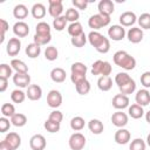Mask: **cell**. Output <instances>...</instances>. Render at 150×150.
<instances>
[{"label": "cell", "instance_id": "cell-56", "mask_svg": "<svg viewBox=\"0 0 150 150\" xmlns=\"http://www.w3.org/2000/svg\"><path fill=\"white\" fill-rule=\"evenodd\" d=\"M8 87V79L5 77H0V91L4 93Z\"/></svg>", "mask_w": 150, "mask_h": 150}, {"label": "cell", "instance_id": "cell-29", "mask_svg": "<svg viewBox=\"0 0 150 150\" xmlns=\"http://www.w3.org/2000/svg\"><path fill=\"white\" fill-rule=\"evenodd\" d=\"M83 33V28H82V25L77 21V22H73L68 26V34L74 38V36H79Z\"/></svg>", "mask_w": 150, "mask_h": 150}, {"label": "cell", "instance_id": "cell-37", "mask_svg": "<svg viewBox=\"0 0 150 150\" xmlns=\"http://www.w3.org/2000/svg\"><path fill=\"white\" fill-rule=\"evenodd\" d=\"M132 79L130 77V75H128L127 73H118L116 76H115V82L117 84V87H122L124 86L125 83H128L129 81H131Z\"/></svg>", "mask_w": 150, "mask_h": 150}, {"label": "cell", "instance_id": "cell-21", "mask_svg": "<svg viewBox=\"0 0 150 150\" xmlns=\"http://www.w3.org/2000/svg\"><path fill=\"white\" fill-rule=\"evenodd\" d=\"M66 70L60 68V67H56V68H53L52 71H50V79L56 82V83H62L64 80H66Z\"/></svg>", "mask_w": 150, "mask_h": 150}, {"label": "cell", "instance_id": "cell-10", "mask_svg": "<svg viewBox=\"0 0 150 150\" xmlns=\"http://www.w3.org/2000/svg\"><path fill=\"white\" fill-rule=\"evenodd\" d=\"M21 49V42L18 38H12L9 39V41L7 42V46H6V52L9 56H15L19 54Z\"/></svg>", "mask_w": 150, "mask_h": 150}, {"label": "cell", "instance_id": "cell-42", "mask_svg": "<svg viewBox=\"0 0 150 150\" xmlns=\"http://www.w3.org/2000/svg\"><path fill=\"white\" fill-rule=\"evenodd\" d=\"M64 16H66L67 21H70V22L73 23V22H77L79 18H80V14H79V11H77V9H75V8H69V9H67Z\"/></svg>", "mask_w": 150, "mask_h": 150}, {"label": "cell", "instance_id": "cell-30", "mask_svg": "<svg viewBox=\"0 0 150 150\" xmlns=\"http://www.w3.org/2000/svg\"><path fill=\"white\" fill-rule=\"evenodd\" d=\"M11 66L12 68L16 71V73H28V67L27 64L21 61V60H18V59H14L11 61Z\"/></svg>", "mask_w": 150, "mask_h": 150}, {"label": "cell", "instance_id": "cell-39", "mask_svg": "<svg viewBox=\"0 0 150 150\" xmlns=\"http://www.w3.org/2000/svg\"><path fill=\"white\" fill-rule=\"evenodd\" d=\"M1 114L4 117H12L15 114V108L12 103H4L1 105Z\"/></svg>", "mask_w": 150, "mask_h": 150}, {"label": "cell", "instance_id": "cell-9", "mask_svg": "<svg viewBox=\"0 0 150 150\" xmlns=\"http://www.w3.org/2000/svg\"><path fill=\"white\" fill-rule=\"evenodd\" d=\"M46 144V138L40 134L33 135L29 139V145L32 150H45Z\"/></svg>", "mask_w": 150, "mask_h": 150}, {"label": "cell", "instance_id": "cell-55", "mask_svg": "<svg viewBox=\"0 0 150 150\" xmlns=\"http://www.w3.org/2000/svg\"><path fill=\"white\" fill-rule=\"evenodd\" d=\"M71 2L77 9H83L84 11L87 8V6H88V1L87 0H73Z\"/></svg>", "mask_w": 150, "mask_h": 150}, {"label": "cell", "instance_id": "cell-36", "mask_svg": "<svg viewBox=\"0 0 150 150\" xmlns=\"http://www.w3.org/2000/svg\"><path fill=\"white\" fill-rule=\"evenodd\" d=\"M59 56V52L56 49V47L54 46H49L46 48L45 50V57L48 60V61H55Z\"/></svg>", "mask_w": 150, "mask_h": 150}, {"label": "cell", "instance_id": "cell-23", "mask_svg": "<svg viewBox=\"0 0 150 150\" xmlns=\"http://www.w3.org/2000/svg\"><path fill=\"white\" fill-rule=\"evenodd\" d=\"M30 13H32L34 19H42L46 15V7L40 2L34 4L32 9H30Z\"/></svg>", "mask_w": 150, "mask_h": 150}, {"label": "cell", "instance_id": "cell-4", "mask_svg": "<svg viewBox=\"0 0 150 150\" xmlns=\"http://www.w3.org/2000/svg\"><path fill=\"white\" fill-rule=\"evenodd\" d=\"M68 143L71 150H82L86 145V137L81 132H74L69 137Z\"/></svg>", "mask_w": 150, "mask_h": 150}, {"label": "cell", "instance_id": "cell-22", "mask_svg": "<svg viewBox=\"0 0 150 150\" xmlns=\"http://www.w3.org/2000/svg\"><path fill=\"white\" fill-rule=\"evenodd\" d=\"M88 128H89V130H90L94 135H100V134L103 132L104 125H103V123H102L100 120L93 118V120H90V121L88 122Z\"/></svg>", "mask_w": 150, "mask_h": 150}, {"label": "cell", "instance_id": "cell-8", "mask_svg": "<svg viewBox=\"0 0 150 150\" xmlns=\"http://www.w3.org/2000/svg\"><path fill=\"white\" fill-rule=\"evenodd\" d=\"M13 82L16 87L28 88L30 83V76L28 75V73H15L13 75Z\"/></svg>", "mask_w": 150, "mask_h": 150}, {"label": "cell", "instance_id": "cell-26", "mask_svg": "<svg viewBox=\"0 0 150 150\" xmlns=\"http://www.w3.org/2000/svg\"><path fill=\"white\" fill-rule=\"evenodd\" d=\"M128 112H129V116L131 118H135V120H138L141 118L143 115H144V110H143V107L138 105L137 103L135 104H131L128 109Z\"/></svg>", "mask_w": 150, "mask_h": 150}, {"label": "cell", "instance_id": "cell-59", "mask_svg": "<svg viewBox=\"0 0 150 150\" xmlns=\"http://www.w3.org/2000/svg\"><path fill=\"white\" fill-rule=\"evenodd\" d=\"M146 144L150 146V134L148 135V137H146Z\"/></svg>", "mask_w": 150, "mask_h": 150}, {"label": "cell", "instance_id": "cell-7", "mask_svg": "<svg viewBox=\"0 0 150 150\" xmlns=\"http://www.w3.org/2000/svg\"><path fill=\"white\" fill-rule=\"evenodd\" d=\"M48 4H49V8H48L49 15L53 16L54 19L61 16V14H62V12H63L62 1H61V0H49Z\"/></svg>", "mask_w": 150, "mask_h": 150}, {"label": "cell", "instance_id": "cell-40", "mask_svg": "<svg viewBox=\"0 0 150 150\" xmlns=\"http://www.w3.org/2000/svg\"><path fill=\"white\" fill-rule=\"evenodd\" d=\"M138 25L143 29H150V13H143L138 18Z\"/></svg>", "mask_w": 150, "mask_h": 150}, {"label": "cell", "instance_id": "cell-15", "mask_svg": "<svg viewBox=\"0 0 150 150\" xmlns=\"http://www.w3.org/2000/svg\"><path fill=\"white\" fill-rule=\"evenodd\" d=\"M111 122L117 128H123L128 124V115L122 111H116L111 116Z\"/></svg>", "mask_w": 150, "mask_h": 150}, {"label": "cell", "instance_id": "cell-51", "mask_svg": "<svg viewBox=\"0 0 150 150\" xmlns=\"http://www.w3.org/2000/svg\"><path fill=\"white\" fill-rule=\"evenodd\" d=\"M141 83L145 89L150 88V71H144L141 75Z\"/></svg>", "mask_w": 150, "mask_h": 150}, {"label": "cell", "instance_id": "cell-1", "mask_svg": "<svg viewBox=\"0 0 150 150\" xmlns=\"http://www.w3.org/2000/svg\"><path fill=\"white\" fill-rule=\"evenodd\" d=\"M88 41L89 43L98 52V53H102V54H105L109 52L110 49V42H109V39L105 38L104 35H102L100 32L97 30H91L89 34H88Z\"/></svg>", "mask_w": 150, "mask_h": 150}, {"label": "cell", "instance_id": "cell-20", "mask_svg": "<svg viewBox=\"0 0 150 150\" xmlns=\"http://www.w3.org/2000/svg\"><path fill=\"white\" fill-rule=\"evenodd\" d=\"M5 141L9 144V146L13 150H16L20 146V144H21V137L16 132H9V134H7L6 137H5Z\"/></svg>", "mask_w": 150, "mask_h": 150}, {"label": "cell", "instance_id": "cell-12", "mask_svg": "<svg viewBox=\"0 0 150 150\" xmlns=\"http://www.w3.org/2000/svg\"><path fill=\"white\" fill-rule=\"evenodd\" d=\"M97 8H98L100 14L107 15V16H110V14H112L115 11V6L111 0H101L98 2Z\"/></svg>", "mask_w": 150, "mask_h": 150}, {"label": "cell", "instance_id": "cell-2", "mask_svg": "<svg viewBox=\"0 0 150 150\" xmlns=\"http://www.w3.org/2000/svg\"><path fill=\"white\" fill-rule=\"evenodd\" d=\"M114 63L125 70H132L136 67V60L124 50H117L114 54Z\"/></svg>", "mask_w": 150, "mask_h": 150}, {"label": "cell", "instance_id": "cell-35", "mask_svg": "<svg viewBox=\"0 0 150 150\" xmlns=\"http://www.w3.org/2000/svg\"><path fill=\"white\" fill-rule=\"evenodd\" d=\"M26 96H27L26 93H23V91L20 90V89H15V90H13L12 94H11V100H12L14 103H22V102L25 101Z\"/></svg>", "mask_w": 150, "mask_h": 150}, {"label": "cell", "instance_id": "cell-14", "mask_svg": "<svg viewBox=\"0 0 150 150\" xmlns=\"http://www.w3.org/2000/svg\"><path fill=\"white\" fill-rule=\"evenodd\" d=\"M136 21H137V18H136L134 12L128 11V12H124L120 15V23H121L122 27H130Z\"/></svg>", "mask_w": 150, "mask_h": 150}, {"label": "cell", "instance_id": "cell-13", "mask_svg": "<svg viewBox=\"0 0 150 150\" xmlns=\"http://www.w3.org/2000/svg\"><path fill=\"white\" fill-rule=\"evenodd\" d=\"M135 101L141 107L148 105L150 103V91L148 89H139L135 95Z\"/></svg>", "mask_w": 150, "mask_h": 150}, {"label": "cell", "instance_id": "cell-53", "mask_svg": "<svg viewBox=\"0 0 150 150\" xmlns=\"http://www.w3.org/2000/svg\"><path fill=\"white\" fill-rule=\"evenodd\" d=\"M0 25H1V39H0V43L4 42L5 40V33L8 30V22L5 19H0Z\"/></svg>", "mask_w": 150, "mask_h": 150}, {"label": "cell", "instance_id": "cell-25", "mask_svg": "<svg viewBox=\"0 0 150 150\" xmlns=\"http://www.w3.org/2000/svg\"><path fill=\"white\" fill-rule=\"evenodd\" d=\"M13 15L15 19H19V20H22V19H26L27 15H28V8L22 5V4H19L14 7L13 9Z\"/></svg>", "mask_w": 150, "mask_h": 150}, {"label": "cell", "instance_id": "cell-38", "mask_svg": "<svg viewBox=\"0 0 150 150\" xmlns=\"http://www.w3.org/2000/svg\"><path fill=\"white\" fill-rule=\"evenodd\" d=\"M66 25H67V19H66V16H59V18H56V19H54L53 20V27L55 28V30H57V32H61V30H63L64 28H66Z\"/></svg>", "mask_w": 150, "mask_h": 150}, {"label": "cell", "instance_id": "cell-31", "mask_svg": "<svg viewBox=\"0 0 150 150\" xmlns=\"http://www.w3.org/2000/svg\"><path fill=\"white\" fill-rule=\"evenodd\" d=\"M70 128L74 131H80L84 128V120L81 116H75L70 120Z\"/></svg>", "mask_w": 150, "mask_h": 150}, {"label": "cell", "instance_id": "cell-17", "mask_svg": "<svg viewBox=\"0 0 150 150\" xmlns=\"http://www.w3.org/2000/svg\"><path fill=\"white\" fill-rule=\"evenodd\" d=\"M127 36L131 43H138L143 40V30L138 27H132L128 30Z\"/></svg>", "mask_w": 150, "mask_h": 150}, {"label": "cell", "instance_id": "cell-19", "mask_svg": "<svg viewBox=\"0 0 150 150\" xmlns=\"http://www.w3.org/2000/svg\"><path fill=\"white\" fill-rule=\"evenodd\" d=\"M27 97L32 101H38L41 98L42 96V89L40 86L38 84H30L28 88H27V93H26Z\"/></svg>", "mask_w": 150, "mask_h": 150}, {"label": "cell", "instance_id": "cell-18", "mask_svg": "<svg viewBox=\"0 0 150 150\" xmlns=\"http://www.w3.org/2000/svg\"><path fill=\"white\" fill-rule=\"evenodd\" d=\"M130 131L127 130V129H123V128H120L116 132H115V142L117 144H127L129 141H130Z\"/></svg>", "mask_w": 150, "mask_h": 150}, {"label": "cell", "instance_id": "cell-5", "mask_svg": "<svg viewBox=\"0 0 150 150\" xmlns=\"http://www.w3.org/2000/svg\"><path fill=\"white\" fill-rule=\"evenodd\" d=\"M108 35L114 41H121L125 36V29L121 25H112L108 29Z\"/></svg>", "mask_w": 150, "mask_h": 150}, {"label": "cell", "instance_id": "cell-45", "mask_svg": "<svg viewBox=\"0 0 150 150\" xmlns=\"http://www.w3.org/2000/svg\"><path fill=\"white\" fill-rule=\"evenodd\" d=\"M43 127L49 132H57V131H60V123H55V122H53L50 120H47L43 123Z\"/></svg>", "mask_w": 150, "mask_h": 150}, {"label": "cell", "instance_id": "cell-43", "mask_svg": "<svg viewBox=\"0 0 150 150\" xmlns=\"http://www.w3.org/2000/svg\"><path fill=\"white\" fill-rule=\"evenodd\" d=\"M35 29H36V33H35V34H42V35L50 34V27H49V25H48L47 22H45V21L39 22V23L36 25Z\"/></svg>", "mask_w": 150, "mask_h": 150}, {"label": "cell", "instance_id": "cell-47", "mask_svg": "<svg viewBox=\"0 0 150 150\" xmlns=\"http://www.w3.org/2000/svg\"><path fill=\"white\" fill-rule=\"evenodd\" d=\"M12 66H8L6 63H1L0 64V77H5L8 79L9 76H12Z\"/></svg>", "mask_w": 150, "mask_h": 150}, {"label": "cell", "instance_id": "cell-46", "mask_svg": "<svg viewBox=\"0 0 150 150\" xmlns=\"http://www.w3.org/2000/svg\"><path fill=\"white\" fill-rule=\"evenodd\" d=\"M71 73H81V74H87V66L82 62H74L70 67Z\"/></svg>", "mask_w": 150, "mask_h": 150}, {"label": "cell", "instance_id": "cell-6", "mask_svg": "<svg viewBox=\"0 0 150 150\" xmlns=\"http://www.w3.org/2000/svg\"><path fill=\"white\" fill-rule=\"evenodd\" d=\"M47 103L50 108H59L62 104V95L59 90H50L47 95Z\"/></svg>", "mask_w": 150, "mask_h": 150}, {"label": "cell", "instance_id": "cell-3", "mask_svg": "<svg viewBox=\"0 0 150 150\" xmlns=\"http://www.w3.org/2000/svg\"><path fill=\"white\" fill-rule=\"evenodd\" d=\"M110 23V16L107 15H102V14H94L89 18L88 20V26L90 28H93L94 30H97L102 27H105Z\"/></svg>", "mask_w": 150, "mask_h": 150}, {"label": "cell", "instance_id": "cell-41", "mask_svg": "<svg viewBox=\"0 0 150 150\" xmlns=\"http://www.w3.org/2000/svg\"><path fill=\"white\" fill-rule=\"evenodd\" d=\"M70 42H71V45H73L74 47L81 48V47H83V46L86 45V42H87V36H86L84 33H82V34L79 35V36H74V38H71Z\"/></svg>", "mask_w": 150, "mask_h": 150}, {"label": "cell", "instance_id": "cell-44", "mask_svg": "<svg viewBox=\"0 0 150 150\" xmlns=\"http://www.w3.org/2000/svg\"><path fill=\"white\" fill-rule=\"evenodd\" d=\"M129 150H145V142L142 138H135L131 141Z\"/></svg>", "mask_w": 150, "mask_h": 150}, {"label": "cell", "instance_id": "cell-50", "mask_svg": "<svg viewBox=\"0 0 150 150\" xmlns=\"http://www.w3.org/2000/svg\"><path fill=\"white\" fill-rule=\"evenodd\" d=\"M102 64H103V61H102V60L95 61V62L93 63V66H91V74H93V75H101Z\"/></svg>", "mask_w": 150, "mask_h": 150}, {"label": "cell", "instance_id": "cell-16", "mask_svg": "<svg viewBox=\"0 0 150 150\" xmlns=\"http://www.w3.org/2000/svg\"><path fill=\"white\" fill-rule=\"evenodd\" d=\"M13 33L18 36V38H25L28 35L29 33V27L26 22L23 21H18L14 23L13 26Z\"/></svg>", "mask_w": 150, "mask_h": 150}, {"label": "cell", "instance_id": "cell-49", "mask_svg": "<svg viewBox=\"0 0 150 150\" xmlns=\"http://www.w3.org/2000/svg\"><path fill=\"white\" fill-rule=\"evenodd\" d=\"M70 80H71V82L76 86L77 83H80V82L87 80V77H86V74H81V73H71V74H70Z\"/></svg>", "mask_w": 150, "mask_h": 150}, {"label": "cell", "instance_id": "cell-28", "mask_svg": "<svg viewBox=\"0 0 150 150\" xmlns=\"http://www.w3.org/2000/svg\"><path fill=\"white\" fill-rule=\"evenodd\" d=\"M11 122H12L13 125L20 128V127L26 125V123H27V117H26V115H23V114L15 112V114L11 117Z\"/></svg>", "mask_w": 150, "mask_h": 150}, {"label": "cell", "instance_id": "cell-52", "mask_svg": "<svg viewBox=\"0 0 150 150\" xmlns=\"http://www.w3.org/2000/svg\"><path fill=\"white\" fill-rule=\"evenodd\" d=\"M11 127V122L7 117H1L0 118V132H6Z\"/></svg>", "mask_w": 150, "mask_h": 150}, {"label": "cell", "instance_id": "cell-24", "mask_svg": "<svg viewBox=\"0 0 150 150\" xmlns=\"http://www.w3.org/2000/svg\"><path fill=\"white\" fill-rule=\"evenodd\" d=\"M97 87L102 91H108L112 87V80L110 79V76H101L97 80Z\"/></svg>", "mask_w": 150, "mask_h": 150}, {"label": "cell", "instance_id": "cell-48", "mask_svg": "<svg viewBox=\"0 0 150 150\" xmlns=\"http://www.w3.org/2000/svg\"><path fill=\"white\" fill-rule=\"evenodd\" d=\"M48 120H50V121H53L55 123H61L62 120H63V114L61 111H59V110H54V111H52L49 114Z\"/></svg>", "mask_w": 150, "mask_h": 150}, {"label": "cell", "instance_id": "cell-34", "mask_svg": "<svg viewBox=\"0 0 150 150\" xmlns=\"http://www.w3.org/2000/svg\"><path fill=\"white\" fill-rule=\"evenodd\" d=\"M34 43L39 45V46H43V45H47L52 40V34H46V35H42V34H35L34 35Z\"/></svg>", "mask_w": 150, "mask_h": 150}, {"label": "cell", "instance_id": "cell-54", "mask_svg": "<svg viewBox=\"0 0 150 150\" xmlns=\"http://www.w3.org/2000/svg\"><path fill=\"white\" fill-rule=\"evenodd\" d=\"M112 68L110 66V63L108 61H103V64H102V70H101V75L102 76H109L110 73H111Z\"/></svg>", "mask_w": 150, "mask_h": 150}, {"label": "cell", "instance_id": "cell-33", "mask_svg": "<svg viewBox=\"0 0 150 150\" xmlns=\"http://www.w3.org/2000/svg\"><path fill=\"white\" fill-rule=\"evenodd\" d=\"M75 88H76V91L80 95H87L90 91V82L88 80H84V81L77 83L75 86Z\"/></svg>", "mask_w": 150, "mask_h": 150}, {"label": "cell", "instance_id": "cell-27", "mask_svg": "<svg viewBox=\"0 0 150 150\" xmlns=\"http://www.w3.org/2000/svg\"><path fill=\"white\" fill-rule=\"evenodd\" d=\"M40 53H41V47L39 46V45H36V43H29L27 47H26V54H27V56L28 57H30V59H35V57H38L39 55H40Z\"/></svg>", "mask_w": 150, "mask_h": 150}, {"label": "cell", "instance_id": "cell-11", "mask_svg": "<svg viewBox=\"0 0 150 150\" xmlns=\"http://www.w3.org/2000/svg\"><path fill=\"white\" fill-rule=\"evenodd\" d=\"M112 107L115 109H118V110H122V109H125L129 107V97L127 95H123V94H117L112 97Z\"/></svg>", "mask_w": 150, "mask_h": 150}, {"label": "cell", "instance_id": "cell-58", "mask_svg": "<svg viewBox=\"0 0 150 150\" xmlns=\"http://www.w3.org/2000/svg\"><path fill=\"white\" fill-rule=\"evenodd\" d=\"M145 120H146V122L150 124V110H149V111L145 114Z\"/></svg>", "mask_w": 150, "mask_h": 150}, {"label": "cell", "instance_id": "cell-57", "mask_svg": "<svg viewBox=\"0 0 150 150\" xmlns=\"http://www.w3.org/2000/svg\"><path fill=\"white\" fill-rule=\"evenodd\" d=\"M0 150H13L11 146H9V144L4 139V141H1L0 142Z\"/></svg>", "mask_w": 150, "mask_h": 150}, {"label": "cell", "instance_id": "cell-32", "mask_svg": "<svg viewBox=\"0 0 150 150\" xmlns=\"http://www.w3.org/2000/svg\"><path fill=\"white\" fill-rule=\"evenodd\" d=\"M120 89V91H121V94H123V95H129V94H132L135 90H136V82L134 81V79L131 80V81H129L128 83H125L124 86H122V87H120L118 88Z\"/></svg>", "mask_w": 150, "mask_h": 150}]
</instances>
